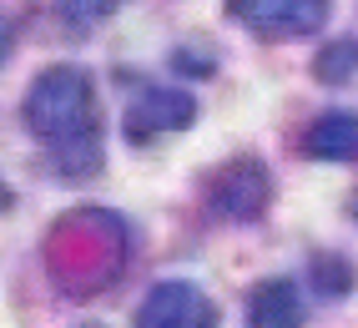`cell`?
<instances>
[{"mask_svg":"<svg viewBox=\"0 0 358 328\" xmlns=\"http://www.w3.org/2000/svg\"><path fill=\"white\" fill-rule=\"evenodd\" d=\"M26 127L51 152L56 177H91L101 167V106L96 81L81 66H45L31 81Z\"/></svg>","mask_w":358,"mask_h":328,"instance_id":"1","label":"cell"},{"mask_svg":"<svg viewBox=\"0 0 358 328\" xmlns=\"http://www.w3.org/2000/svg\"><path fill=\"white\" fill-rule=\"evenodd\" d=\"M106 227H111L106 213H86V218H71L66 227H56L51 273H56V283H66V293H91L116 273V263H122V238L101 243Z\"/></svg>","mask_w":358,"mask_h":328,"instance_id":"2","label":"cell"},{"mask_svg":"<svg viewBox=\"0 0 358 328\" xmlns=\"http://www.w3.org/2000/svg\"><path fill=\"white\" fill-rule=\"evenodd\" d=\"M273 202V177L262 162H227V167L207 182V207L222 222H257Z\"/></svg>","mask_w":358,"mask_h":328,"instance_id":"3","label":"cell"},{"mask_svg":"<svg viewBox=\"0 0 358 328\" xmlns=\"http://www.w3.org/2000/svg\"><path fill=\"white\" fill-rule=\"evenodd\" d=\"M227 10L237 26H248L252 36H268V41L313 36L328 26V0H227Z\"/></svg>","mask_w":358,"mask_h":328,"instance_id":"4","label":"cell"},{"mask_svg":"<svg viewBox=\"0 0 358 328\" xmlns=\"http://www.w3.org/2000/svg\"><path fill=\"white\" fill-rule=\"evenodd\" d=\"M192 116H197L192 91H182V86H141L127 101V136L131 142H152V136H166V131H187Z\"/></svg>","mask_w":358,"mask_h":328,"instance_id":"5","label":"cell"},{"mask_svg":"<svg viewBox=\"0 0 358 328\" xmlns=\"http://www.w3.org/2000/svg\"><path fill=\"white\" fill-rule=\"evenodd\" d=\"M136 328H217V303L197 283H157L136 308Z\"/></svg>","mask_w":358,"mask_h":328,"instance_id":"6","label":"cell"},{"mask_svg":"<svg viewBox=\"0 0 358 328\" xmlns=\"http://www.w3.org/2000/svg\"><path fill=\"white\" fill-rule=\"evenodd\" d=\"M248 328H303V293L293 278H268L252 288Z\"/></svg>","mask_w":358,"mask_h":328,"instance_id":"7","label":"cell"},{"mask_svg":"<svg viewBox=\"0 0 358 328\" xmlns=\"http://www.w3.org/2000/svg\"><path fill=\"white\" fill-rule=\"evenodd\" d=\"M303 152L318 162H353L358 157V116L353 111H323L303 131Z\"/></svg>","mask_w":358,"mask_h":328,"instance_id":"8","label":"cell"},{"mask_svg":"<svg viewBox=\"0 0 358 328\" xmlns=\"http://www.w3.org/2000/svg\"><path fill=\"white\" fill-rule=\"evenodd\" d=\"M353 71H358V41H333V45H323L318 61H313V76L328 81V86L348 81Z\"/></svg>","mask_w":358,"mask_h":328,"instance_id":"9","label":"cell"},{"mask_svg":"<svg viewBox=\"0 0 358 328\" xmlns=\"http://www.w3.org/2000/svg\"><path fill=\"white\" fill-rule=\"evenodd\" d=\"M313 288L318 293H328V298H338V293H348L353 288V263L348 257H313Z\"/></svg>","mask_w":358,"mask_h":328,"instance_id":"10","label":"cell"},{"mask_svg":"<svg viewBox=\"0 0 358 328\" xmlns=\"http://www.w3.org/2000/svg\"><path fill=\"white\" fill-rule=\"evenodd\" d=\"M127 0H66V10L76 15V20H101V15H111V10H122Z\"/></svg>","mask_w":358,"mask_h":328,"instance_id":"11","label":"cell"},{"mask_svg":"<svg viewBox=\"0 0 358 328\" xmlns=\"http://www.w3.org/2000/svg\"><path fill=\"white\" fill-rule=\"evenodd\" d=\"M6 51H10V20L0 15V61H6Z\"/></svg>","mask_w":358,"mask_h":328,"instance_id":"12","label":"cell"},{"mask_svg":"<svg viewBox=\"0 0 358 328\" xmlns=\"http://www.w3.org/2000/svg\"><path fill=\"white\" fill-rule=\"evenodd\" d=\"M6 207H10V187L0 182V213H6Z\"/></svg>","mask_w":358,"mask_h":328,"instance_id":"13","label":"cell"},{"mask_svg":"<svg viewBox=\"0 0 358 328\" xmlns=\"http://www.w3.org/2000/svg\"><path fill=\"white\" fill-rule=\"evenodd\" d=\"M348 213H353V222H358V187H353V197H348Z\"/></svg>","mask_w":358,"mask_h":328,"instance_id":"14","label":"cell"},{"mask_svg":"<svg viewBox=\"0 0 358 328\" xmlns=\"http://www.w3.org/2000/svg\"><path fill=\"white\" fill-rule=\"evenodd\" d=\"M86 328H96V323H86Z\"/></svg>","mask_w":358,"mask_h":328,"instance_id":"15","label":"cell"}]
</instances>
